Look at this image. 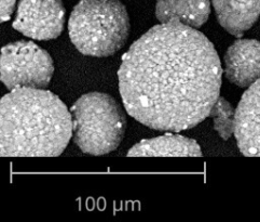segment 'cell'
Masks as SVG:
<instances>
[{
  "instance_id": "obj_1",
  "label": "cell",
  "mask_w": 260,
  "mask_h": 222,
  "mask_svg": "<svg viewBox=\"0 0 260 222\" xmlns=\"http://www.w3.org/2000/svg\"><path fill=\"white\" fill-rule=\"evenodd\" d=\"M221 75L215 47L201 32L161 23L123 55L119 90L126 112L137 122L155 130L181 131L210 116Z\"/></svg>"
},
{
  "instance_id": "obj_9",
  "label": "cell",
  "mask_w": 260,
  "mask_h": 222,
  "mask_svg": "<svg viewBox=\"0 0 260 222\" xmlns=\"http://www.w3.org/2000/svg\"><path fill=\"white\" fill-rule=\"evenodd\" d=\"M219 24L231 35L241 37L260 16V0H212Z\"/></svg>"
},
{
  "instance_id": "obj_8",
  "label": "cell",
  "mask_w": 260,
  "mask_h": 222,
  "mask_svg": "<svg viewBox=\"0 0 260 222\" xmlns=\"http://www.w3.org/2000/svg\"><path fill=\"white\" fill-rule=\"evenodd\" d=\"M224 74L241 88H248L260 79V42L255 39L233 42L224 54Z\"/></svg>"
},
{
  "instance_id": "obj_12",
  "label": "cell",
  "mask_w": 260,
  "mask_h": 222,
  "mask_svg": "<svg viewBox=\"0 0 260 222\" xmlns=\"http://www.w3.org/2000/svg\"><path fill=\"white\" fill-rule=\"evenodd\" d=\"M236 115L237 110L229 102L218 98L211 110L210 116L214 121V128L223 140H228L236 129Z\"/></svg>"
},
{
  "instance_id": "obj_5",
  "label": "cell",
  "mask_w": 260,
  "mask_h": 222,
  "mask_svg": "<svg viewBox=\"0 0 260 222\" xmlns=\"http://www.w3.org/2000/svg\"><path fill=\"white\" fill-rule=\"evenodd\" d=\"M53 72L50 54L32 41H15L2 49L0 78L10 91L17 88L45 89Z\"/></svg>"
},
{
  "instance_id": "obj_4",
  "label": "cell",
  "mask_w": 260,
  "mask_h": 222,
  "mask_svg": "<svg viewBox=\"0 0 260 222\" xmlns=\"http://www.w3.org/2000/svg\"><path fill=\"white\" fill-rule=\"evenodd\" d=\"M72 113L74 141L85 154H108L122 141L126 118L122 107L109 95L86 93L76 101Z\"/></svg>"
},
{
  "instance_id": "obj_10",
  "label": "cell",
  "mask_w": 260,
  "mask_h": 222,
  "mask_svg": "<svg viewBox=\"0 0 260 222\" xmlns=\"http://www.w3.org/2000/svg\"><path fill=\"white\" fill-rule=\"evenodd\" d=\"M202 151L199 144L187 136L167 133L153 139L143 140L127 152V156H181L201 157Z\"/></svg>"
},
{
  "instance_id": "obj_11",
  "label": "cell",
  "mask_w": 260,
  "mask_h": 222,
  "mask_svg": "<svg viewBox=\"0 0 260 222\" xmlns=\"http://www.w3.org/2000/svg\"><path fill=\"white\" fill-rule=\"evenodd\" d=\"M210 0H157L155 18L161 23H181L198 29L209 19Z\"/></svg>"
},
{
  "instance_id": "obj_7",
  "label": "cell",
  "mask_w": 260,
  "mask_h": 222,
  "mask_svg": "<svg viewBox=\"0 0 260 222\" xmlns=\"http://www.w3.org/2000/svg\"><path fill=\"white\" fill-rule=\"evenodd\" d=\"M235 135L242 154L260 157V79L242 96L237 108Z\"/></svg>"
},
{
  "instance_id": "obj_13",
  "label": "cell",
  "mask_w": 260,
  "mask_h": 222,
  "mask_svg": "<svg viewBox=\"0 0 260 222\" xmlns=\"http://www.w3.org/2000/svg\"><path fill=\"white\" fill-rule=\"evenodd\" d=\"M15 2L16 0H2V23L7 22L10 20L11 15L14 11V7H15Z\"/></svg>"
},
{
  "instance_id": "obj_3",
  "label": "cell",
  "mask_w": 260,
  "mask_h": 222,
  "mask_svg": "<svg viewBox=\"0 0 260 222\" xmlns=\"http://www.w3.org/2000/svg\"><path fill=\"white\" fill-rule=\"evenodd\" d=\"M69 37L78 51L89 57H109L128 37L129 18L119 0H81L68 21Z\"/></svg>"
},
{
  "instance_id": "obj_6",
  "label": "cell",
  "mask_w": 260,
  "mask_h": 222,
  "mask_svg": "<svg viewBox=\"0 0 260 222\" xmlns=\"http://www.w3.org/2000/svg\"><path fill=\"white\" fill-rule=\"evenodd\" d=\"M64 22L62 0H20L12 25L28 38L51 40L60 35Z\"/></svg>"
},
{
  "instance_id": "obj_2",
  "label": "cell",
  "mask_w": 260,
  "mask_h": 222,
  "mask_svg": "<svg viewBox=\"0 0 260 222\" xmlns=\"http://www.w3.org/2000/svg\"><path fill=\"white\" fill-rule=\"evenodd\" d=\"M0 155L55 157L74 132L72 114L54 93L39 88L11 90L0 102Z\"/></svg>"
}]
</instances>
